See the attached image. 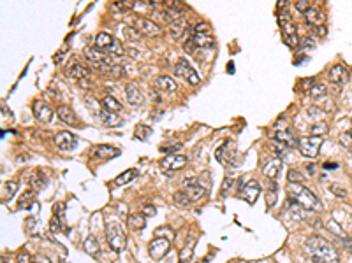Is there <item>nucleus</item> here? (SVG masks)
<instances>
[{"mask_svg":"<svg viewBox=\"0 0 352 263\" xmlns=\"http://www.w3.org/2000/svg\"><path fill=\"white\" fill-rule=\"evenodd\" d=\"M326 228H328L329 231H331L333 235L340 237V239H347V235H345V231L342 230V227L336 221H333V219H329L328 223H326Z\"/></svg>","mask_w":352,"mask_h":263,"instance_id":"nucleus-36","label":"nucleus"},{"mask_svg":"<svg viewBox=\"0 0 352 263\" xmlns=\"http://www.w3.org/2000/svg\"><path fill=\"white\" fill-rule=\"evenodd\" d=\"M143 214L145 216H155L157 214V209H155L154 205H145V207H143Z\"/></svg>","mask_w":352,"mask_h":263,"instance_id":"nucleus-52","label":"nucleus"},{"mask_svg":"<svg viewBox=\"0 0 352 263\" xmlns=\"http://www.w3.org/2000/svg\"><path fill=\"white\" fill-rule=\"evenodd\" d=\"M106 239H108V244L113 251H121L127 244V237L125 231H123V227L118 221H108L106 225Z\"/></svg>","mask_w":352,"mask_h":263,"instance_id":"nucleus-3","label":"nucleus"},{"mask_svg":"<svg viewBox=\"0 0 352 263\" xmlns=\"http://www.w3.org/2000/svg\"><path fill=\"white\" fill-rule=\"evenodd\" d=\"M44 183H46L44 177H42V175L37 172V179H36V177L32 179V186L36 188V190H40V188H44Z\"/></svg>","mask_w":352,"mask_h":263,"instance_id":"nucleus-47","label":"nucleus"},{"mask_svg":"<svg viewBox=\"0 0 352 263\" xmlns=\"http://www.w3.org/2000/svg\"><path fill=\"white\" fill-rule=\"evenodd\" d=\"M275 139L289 149H292L294 146H298V139H296V137L292 135L289 130H276L275 132Z\"/></svg>","mask_w":352,"mask_h":263,"instance_id":"nucleus-21","label":"nucleus"},{"mask_svg":"<svg viewBox=\"0 0 352 263\" xmlns=\"http://www.w3.org/2000/svg\"><path fill=\"white\" fill-rule=\"evenodd\" d=\"M282 33H283V40H285V44H287L291 49H296L301 44L300 37H298V33H296V27L292 23H285V25H283V27H282Z\"/></svg>","mask_w":352,"mask_h":263,"instance_id":"nucleus-18","label":"nucleus"},{"mask_svg":"<svg viewBox=\"0 0 352 263\" xmlns=\"http://www.w3.org/2000/svg\"><path fill=\"white\" fill-rule=\"evenodd\" d=\"M329 79H331V83H335V84H344V83H347V79H349V70H347V67H344L342 64L333 65V67L329 68Z\"/></svg>","mask_w":352,"mask_h":263,"instance_id":"nucleus-19","label":"nucleus"},{"mask_svg":"<svg viewBox=\"0 0 352 263\" xmlns=\"http://www.w3.org/2000/svg\"><path fill=\"white\" fill-rule=\"evenodd\" d=\"M138 175V168H129V170H123L120 175H118L117 179L113 181L115 186H125V184H129L130 181L134 179Z\"/></svg>","mask_w":352,"mask_h":263,"instance_id":"nucleus-29","label":"nucleus"},{"mask_svg":"<svg viewBox=\"0 0 352 263\" xmlns=\"http://www.w3.org/2000/svg\"><path fill=\"white\" fill-rule=\"evenodd\" d=\"M294 7H296V11H300V12H308L310 9H312V4L308 2V0H296L294 2Z\"/></svg>","mask_w":352,"mask_h":263,"instance_id":"nucleus-41","label":"nucleus"},{"mask_svg":"<svg viewBox=\"0 0 352 263\" xmlns=\"http://www.w3.org/2000/svg\"><path fill=\"white\" fill-rule=\"evenodd\" d=\"M83 247H85V251L88 253V255H97L99 253V242H97V239L92 235L83 242Z\"/></svg>","mask_w":352,"mask_h":263,"instance_id":"nucleus-35","label":"nucleus"},{"mask_svg":"<svg viewBox=\"0 0 352 263\" xmlns=\"http://www.w3.org/2000/svg\"><path fill=\"white\" fill-rule=\"evenodd\" d=\"M60 227H62V225H60V219H58V216H53L51 221H49V230L55 231V233H57V231H60V230H62Z\"/></svg>","mask_w":352,"mask_h":263,"instance_id":"nucleus-44","label":"nucleus"},{"mask_svg":"<svg viewBox=\"0 0 352 263\" xmlns=\"http://www.w3.org/2000/svg\"><path fill=\"white\" fill-rule=\"evenodd\" d=\"M189 164V158L185 155H176V153H169L162 158L160 162V168L167 174L171 172H176V170H182L185 165Z\"/></svg>","mask_w":352,"mask_h":263,"instance_id":"nucleus-7","label":"nucleus"},{"mask_svg":"<svg viewBox=\"0 0 352 263\" xmlns=\"http://www.w3.org/2000/svg\"><path fill=\"white\" fill-rule=\"evenodd\" d=\"M324 14L320 11H317L315 7H312L308 12H305V21H307L308 25H312L313 28L315 27H322V23H324Z\"/></svg>","mask_w":352,"mask_h":263,"instance_id":"nucleus-24","label":"nucleus"},{"mask_svg":"<svg viewBox=\"0 0 352 263\" xmlns=\"http://www.w3.org/2000/svg\"><path fill=\"white\" fill-rule=\"evenodd\" d=\"M125 97L132 107H141V105L145 104V97H143V93L139 92V88L134 83L125 84Z\"/></svg>","mask_w":352,"mask_h":263,"instance_id":"nucleus-16","label":"nucleus"},{"mask_svg":"<svg viewBox=\"0 0 352 263\" xmlns=\"http://www.w3.org/2000/svg\"><path fill=\"white\" fill-rule=\"evenodd\" d=\"M173 202L176 203V205L187 207V205H191V203H192V200H191V197L185 193V190H182V192H176L173 195Z\"/></svg>","mask_w":352,"mask_h":263,"instance_id":"nucleus-33","label":"nucleus"},{"mask_svg":"<svg viewBox=\"0 0 352 263\" xmlns=\"http://www.w3.org/2000/svg\"><path fill=\"white\" fill-rule=\"evenodd\" d=\"M101 105H102V109H106V111H110V112H115V114L121 112V109H123L120 102L111 95H106L104 99L101 100Z\"/></svg>","mask_w":352,"mask_h":263,"instance_id":"nucleus-27","label":"nucleus"},{"mask_svg":"<svg viewBox=\"0 0 352 263\" xmlns=\"http://www.w3.org/2000/svg\"><path fill=\"white\" fill-rule=\"evenodd\" d=\"M313 168H315V165H308V167H307V170H308V174H310V175H313V172H315Z\"/></svg>","mask_w":352,"mask_h":263,"instance_id":"nucleus-60","label":"nucleus"},{"mask_svg":"<svg viewBox=\"0 0 352 263\" xmlns=\"http://www.w3.org/2000/svg\"><path fill=\"white\" fill-rule=\"evenodd\" d=\"M326 132H328V123H326V121H319V123L312 125V128H310V133H312V135H317V137L324 135Z\"/></svg>","mask_w":352,"mask_h":263,"instance_id":"nucleus-38","label":"nucleus"},{"mask_svg":"<svg viewBox=\"0 0 352 263\" xmlns=\"http://www.w3.org/2000/svg\"><path fill=\"white\" fill-rule=\"evenodd\" d=\"M34 263H51V262H49V258H46V256L36 255L34 256Z\"/></svg>","mask_w":352,"mask_h":263,"instance_id":"nucleus-54","label":"nucleus"},{"mask_svg":"<svg viewBox=\"0 0 352 263\" xmlns=\"http://www.w3.org/2000/svg\"><path fill=\"white\" fill-rule=\"evenodd\" d=\"M155 233H157V237H164V239H167V240H171L174 237V231L171 230V228H167V227H162V228H157V231H155Z\"/></svg>","mask_w":352,"mask_h":263,"instance_id":"nucleus-42","label":"nucleus"},{"mask_svg":"<svg viewBox=\"0 0 352 263\" xmlns=\"http://www.w3.org/2000/svg\"><path fill=\"white\" fill-rule=\"evenodd\" d=\"M324 168H338V164H324Z\"/></svg>","mask_w":352,"mask_h":263,"instance_id":"nucleus-59","label":"nucleus"},{"mask_svg":"<svg viewBox=\"0 0 352 263\" xmlns=\"http://www.w3.org/2000/svg\"><path fill=\"white\" fill-rule=\"evenodd\" d=\"M120 155V149L113 148V146H93L90 149V158L95 160H108V158H115V156Z\"/></svg>","mask_w":352,"mask_h":263,"instance_id":"nucleus-15","label":"nucleus"},{"mask_svg":"<svg viewBox=\"0 0 352 263\" xmlns=\"http://www.w3.org/2000/svg\"><path fill=\"white\" fill-rule=\"evenodd\" d=\"M53 144H55L60 151L69 153V151H73V149H76L78 139L71 133V132L62 130V132H58V133H55V137H53Z\"/></svg>","mask_w":352,"mask_h":263,"instance_id":"nucleus-9","label":"nucleus"},{"mask_svg":"<svg viewBox=\"0 0 352 263\" xmlns=\"http://www.w3.org/2000/svg\"><path fill=\"white\" fill-rule=\"evenodd\" d=\"M235 156H236V146L231 140H226V142L215 151V158L224 165H235V162H233Z\"/></svg>","mask_w":352,"mask_h":263,"instance_id":"nucleus-11","label":"nucleus"},{"mask_svg":"<svg viewBox=\"0 0 352 263\" xmlns=\"http://www.w3.org/2000/svg\"><path fill=\"white\" fill-rule=\"evenodd\" d=\"M65 72H67V76L74 77L76 81H83V79H88L92 76V72H90L88 67H85L83 64H79L78 60H69L67 67H65Z\"/></svg>","mask_w":352,"mask_h":263,"instance_id":"nucleus-14","label":"nucleus"},{"mask_svg":"<svg viewBox=\"0 0 352 263\" xmlns=\"http://www.w3.org/2000/svg\"><path fill=\"white\" fill-rule=\"evenodd\" d=\"M287 179H289V183H300V181H303V175L296 170H289Z\"/></svg>","mask_w":352,"mask_h":263,"instance_id":"nucleus-45","label":"nucleus"},{"mask_svg":"<svg viewBox=\"0 0 352 263\" xmlns=\"http://www.w3.org/2000/svg\"><path fill=\"white\" fill-rule=\"evenodd\" d=\"M191 37H192V40H194L196 48H201V49L213 48L215 40H213V37H211V35H196V33H192Z\"/></svg>","mask_w":352,"mask_h":263,"instance_id":"nucleus-31","label":"nucleus"},{"mask_svg":"<svg viewBox=\"0 0 352 263\" xmlns=\"http://www.w3.org/2000/svg\"><path fill=\"white\" fill-rule=\"evenodd\" d=\"M18 263H34V258L30 255H27V253H20V255L16 256Z\"/></svg>","mask_w":352,"mask_h":263,"instance_id":"nucleus-49","label":"nucleus"},{"mask_svg":"<svg viewBox=\"0 0 352 263\" xmlns=\"http://www.w3.org/2000/svg\"><path fill=\"white\" fill-rule=\"evenodd\" d=\"M32 111H34V116H36V120H39L40 123H49V121L53 120V109L46 100L42 99L36 100L32 104Z\"/></svg>","mask_w":352,"mask_h":263,"instance_id":"nucleus-10","label":"nucleus"},{"mask_svg":"<svg viewBox=\"0 0 352 263\" xmlns=\"http://www.w3.org/2000/svg\"><path fill=\"white\" fill-rule=\"evenodd\" d=\"M174 72H176V76L178 77H183L187 83H191L192 86H197L201 83V77L197 76V72L191 67V64L187 62V58H180L176 60L174 64Z\"/></svg>","mask_w":352,"mask_h":263,"instance_id":"nucleus-6","label":"nucleus"},{"mask_svg":"<svg viewBox=\"0 0 352 263\" xmlns=\"http://www.w3.org/2000/svg\"><path fill=\"white\" fill-rule=\"evenodd\" d=\"M349 137H351V140H352V130H351V132H349Z\"/></svg>","mask_w":352,"mask_h":263,"instance_id":"nucleus-61","label":"nucleus"},{"mask_svg":"<svg viewBox=\"0 0 352 263\" xmlns=\"http://www.w3.org/2000/svg\"><path fill=\"white\" fill-rule=\"evenodd\" d=\"M132 27L138 30L141 35H148V37H157L162 33L160 27L155 23L154 20L150 18H145V16H134L132 20Z\"/></svg>","mask_w":352,"mask_h":263,"instance_id":"nucleus-5","label":"nucleus"},{"mask_svg":"<svg viewBox=\"0 0 352 263\" xmlns=\"http://www.w3.org/2000/svg\"><path fill=\"white\" fill-rule=\"evenodd\" d=\"M67 49H69V48H67V46H65V48L62 49L60 53H65V51H67ZM55 62H57V64H60V55H58V53H57V55H55Z\"/></svg>","mask_w":352,"mask_h":263,"instance_id":"nucleus-58","label":"nucleus"},{"mask_svg":"<svg viewBox=\"0 0 352 263\" xmlns=\"http://www.w3.org/2000/svg\"><path fill=\"white\" fill-rule=\"evenodd\" d=\"M266 197H268V207H272V205H273V202H276V193L270 192Z\"/></svg>","mask_w":352,"mask_h":263,"instance_id":"nucleus-55","label":"nucleus"},{"mask_svg":"<svg viewBox=\"0 0 352 263\" xmlns=\"http://www.w3.org/2000/svg\"><path fill=\"white\" fill-rule=\"evenodd\" d=\"M115 44V37L108 32H99L97 37H95V48L101 49V51H108Z\"/></svg>","mask_w":352,"mask_h":263,"instance_id":"nucleus-23","label":"nucleus"},{"mask_svg":"<svg viewBox=\"0 0 352 263\" xmlns=\"http://www.w3.org/2000/svg\"><path fill=\"white\" fill-rule=\"evenodd\" d=\"M185 28H187V21L182 18V20H176L171 25H167V32H169V35L173 37V39L178 40L180 37L183 35V32H185Z\"/></svg>","mask_w":352,"mask_h":263,"instance_id":"nucleus-26","label":"nucleus"},{"mask_svg":"<svg viewBox=\"0 0 352 263\" xmlns=\"http://www.w3.org/2000/svg\"><path fill=\"white\" fill-rule=\"evenodd\" d=\"M313 32H315V35H319V37H326V33H328V32H326V27H324V25H322V27H315V30H313Z\"/></svg>","mask_w":352,"mask_h":263,"instance_id":"nucleus-56","label":"nucleus"},{"mask_svg":"<svg viewBox=\"0 0 352 263\" xmlns=\"http://www.w3.org/2000/svg\"><path fill=\"white\" fill-rule=\"evenodd\" d=\"M127 223H129V227L132 228L134 231H139L146 227V218H145V214L132 212V214L129 216V219H127Z\"/></svg>","mask_w":352,"mask_h":263,"instance_id":"nucleus-28","label":"nucleus"},{"mask_svg":"<svg viewBox=\"0 0 352 263\" xmlns=\"http://www.w3.org/2000/svg\"><path fill=\"white\" fill-rule=\"evenodd\" d=\"M199 263H204V262H199Z\"/></svg>","mask_w":352,"mask_h":263,"instance_id":"nucleus-62","label":"nucleus"},{"mask_svg":"<svg viewBox=\"0 0 352 263\" xmlns=\"http://www.w3.org/2000/svg\"><path fill=\"white\" fill-rule=\"evenodd\" d=\"M320 146H322V137H317V135H308L298 140L300 153L303 156H307V158H315V156L319 155Z\"/></svg>","mask_w":352,"mask_h":263,"instance_id":"nucleus-4","label":"nucleus"},{"mask_svg":"<svg viewBox=\"0 0 352 263\" xmlns=\"http://www.w3.org/2000/svg\"><path fill=\"white\" fill-rule=\"evenodd\" d=\"M97 114H99V118H101L102 123H104L106 127L117 128V127H121V125H123V120H121L118 114H115V112H110V111H106V109H101Z\"/></svg>","mask_w":352,"mask_h":263,"instance_id":"nucleus-20","label":"nucleus"},{"mask_svg":"<svg viewBox=\"0 0 352 263\" xmlns=\"http://www.w3.org/2000/svg\"><path fill=\"white\" fill-rule=\"evenodd\" d=\"M150 133H152L150 127H146V125H138L136 130H134V137L138 140H146L150 137Z\"/></svg>","mask_w":352,"mask_h":263,"instance_id":"nucleus-37","label":"nucleus"},{"mask_svg":"<svg viewBox=\"0 0 352 263\" xmlns=\"http://www.w3.org/2000/svg\"><path fill=\"white\" fill-rule=\"evenodd\" d=\"M83 55L86 56V60H88L93 67H97V65H113L115 64L111 55H108L106 51H101V49H97L95 46H86V48L83 49Z\"/></svg>","mask_w":352,"mask_h":263,"instance_id":"nucleus-8","label":"nucleus"},{"mask_svg":"<svg viewBox=\"0 0 352 263\" xmlns=\"http://www.w3.org/2000/svg\"><path fill=\"white\" fill-rule=\"evenodd\" d=\"M313 84H315V83H313V77H307V79L301 81V88H303V90H308V92L312 90Z\"/></svg>","mask_w":352,"mask_h":263,"instance_id":"nucleus-50","label":"nucleus"},{"mask_svg":"<svg viewBox=\"0 0 352 263\" xmlns=\"http://www.w3.org/2000/svg\"><path fill=\"white\" fill-rule=\"evenodd\" d=\"M57 114H58V118H60V121H64V123L69 125V127H78V125L81 123L78 114L69 107V105H58Z\"/></svg>","mask_w":352,"mask_h":263,"instance_id":"nucleus-17","label":"nucleus"},{"mask_svg":"<svg viewBox=\"0 0 352 263\" xmlns=\"http://www.w3.org/2000/svg\"><path fill=\"white\" fill-rule=\"evenodd\" d=\"M235 184H236V179H233V177H229V175H227L226 179H224V183H222V188H220L224 195H226V193H229V190H233V188H235Z\"/></svg>","mask_w":352,"mask_h":263,"instance_id":"nucleus-43","label":"nucleus"},{"mask_svg":"<svg viewBox=\"0 0 352 263\" xmlns=\"http://www.w3.org/2000/svg\"><path fill=\"white\" fill-rule=\"evenodd\" d=\"M125 33H127V37H129V39H136V40L141 39V37H143L141 33H139L134 27H127V28H125Z\"/></svg>","mask_w":352,"mask_h":263,"instance_id":"nucleus-46","label":"nucleus"},{"mask_svg":"<svg viewBox=\"0 0 352 263\" xmlns=\"http://www.w3.org/2000/svg\"><path fill=\"white\" fill-rule=\"evenodd\" d=\"M183 49H185L187 53H191V55L196 51V49H197V48H196L194 40H192V37H189V39L185 40V44H183Z\"/></svg>","mask_w":352,"mask_h":263,"instance_id":"nucleus-48","label":"nucleus"},{"mask_svg":"<svg viewBox=\"0 0 352 263\" xmlns=\"http://www.w3.org/2000/svg\"><path fill=\"white\" fill-rule=\"evenodd\" d=\"M171 242L164 237H155L154 240H150L148 244V251H150V256L154 260H160L162 256H166L167 251H169Z\"/></svg>","mask_w":352,"mask_h":263,"instance_id":"nucleus-13","label":"nucleus"},{"mask_svg":"<svg viewBox=\"0 0 352 263\" xmlns=\"http://www.w3.org/2000/svg\"><path fill=\"white\" fill-rule=\"evenodd\" d=\"M18 190V184L14 183V181H9V183H5V193H4V198L5 200H11V197L16 193Z\"/></svg>","mask_w":352,"mask_h":263,"instance_id":"nucleus-40","label":"nucleus"},{"mask_svg":"<svg viewBox=\"0 0 352 263\" xmlns=\"http://www.w3.org/2000/svg\"><path fill=\"white\" fill-rule=\"evenodd\" d=\"M155 86H157L158 90H162V92H174V90L178 88V84L169 76H158L157 79H155Z\"/></svg>","mask_w":352,"mask_h":263,"instance_id":"nucleus-25","label":"nucleus"},{"mask_svg":"<svg viewBox=\"0 0 352 263\" xmlns=\"http://www.w3.org/2000/svg\"><path fill=\"white\" fill-rule=\"evenodd\" d=\"M238 193L245 202H248L252 205V203H255V200H257V197L261 193V184L257 181H248V183L239 186Z\"/></svg>","mask_w":352,"mask_h":263,"instance_id":"nucleus-12","label":"nucleus"},{"mask_svg":"<svg viewBox=\"0 0 352 263\" xmlns=\"http://www.w3.org/2000/svg\"><path fill=\"white\" fill-rule=\"evenodd\" d=\"M308 249L310 253L313 255V258L317 262H322V263H338V251L335 249L329 240L322 239V237H310L308 239Z\"/></svg>","mask_w":352,"mask_h":263,"instance_id":"nucleus-2","label":"nucleus"},{"mask_svg":"<svg viewBox=\"0 0 352 263\" xmlns=\"http://www.w3.org/2000/svg\"><path fill=\"white\" fill-rule=\"evenodd\" d=\"M183 190H185L187 195L191 197L192 202H197V200L206 197V190H204L202 186H199V184H192V186H187V188H183Z\"/></svg>","mask_w":352,"mask_h":263,"instance_id":"nucleus-30","label":"nucleus"},{"mask_svg":"<svg viewBox=\"0 0 352 263\" xmlns=\"http://www.w3.org/2000/svg\"><path fill=\"white\" fill-rule=\"evenodd\" d=\"M329 192L335 193V195H338V197H345V195H347V192H345V190H342V188H338L336 184H331V186H329Z\"/></svg>","mask_w":352,"mask_h":263,"instance_id":"nucleus-51","label":"nucleus"},{"mask_svg":"<svg viewBox=\"0 0 352 263\" xmlns=\"http://www.w3.org/2000/svg\"><path fill=\"white\" fill-rule=\"evenodd\" d=\"M280 167H282V162H280V158H270L266 164H264L263 174L266 175V177H270V179H275L276 175H278Z\"/></svg>","mask_w":352,"mask_h":263,"instance_id":"nucleus-22","label":"nucleus"},{"mask_svg":"<svg viewBox=\"0 0 352 263\" xmlns=\"http://www.w3.org/2000/svg\"><path fill=\"white\" fill-rule=\"evenodd\" d=\"M328 95V86L322 83H315L310 90V97L312 99H322V97Z\"/></svg>","mask_w":352,"mask_h":263,"instance_id":"nucleus-34","label":"nucleus"},{"mask_svg":"<svg viewBox=\"0 0 352 263\" xmlns=\"http://www.w3.org/2000/svg\"><path fill=\"white\" fill-rule=\"evenodd\" d=\"M287 195L291 200H294L300 207L307 209V211H317L320 207L319 198L315 197V193L310 192L307 186H303L301 183H289L287 184Z\"/></svg>","mask_w":352,"mask_h":263,"instance_id":"nucleus-1","label":"nucleus"},{"mask_svg":"<svg viewBox=\"0 0 352 263\" xmlns=\"http://www.w3.org/2000/svg\"><path fill=\"white\" fill-rule=\"evenodd\" d=\"M315 46V40L310 39V37H305L303 40H301V48H313Z\"/></svg>","mask_w":352,"mask_h":263,"instance_id":"nucleus-53","label":"nucleus"},{"mask_svg":"<svg viewBox=\"0 0 352 263\" xmlns=\"http://www.w3.org/2000/svg\"><path fill=\"white\" fill-rule=\"evenodd\" d=\"M342 240H344V246L352 253V239H349V237H347V239H342Z\"/></svg>","mask_w":352,"mask_h":263,"instance_id":"nucleus-57","label":"nucleus"},{"mask_svg":"<svg viewBox=\"0 0 352 263\" xmlns=\"http://www.w3.org/2000/svg\"><path fill=\"white\" fill-rule=\"evenodd\" d=\"M192 33H196V35H211V28L208 23H199L194 27V32Z\"/></svg>","mask_w":352,"mask_h":263,"instance_id":"nucleus-39","label":"nucleus"},{"mask_svg":"<svg viewBox=\"0 0 352 263\" xmlns=\"http://www.w3.org/2000/svg\"><path fill=\"white\" fill-rule=\"evenodd\" d=\"M34 197H36V193H34V190H27V192L21 195V198L18 200V207L20 209H32L34 205Z\"/></svg>","mask_w":352,"mask_h":263,"instance_id":"nucleus-32","label":"nucleus"}]
</instances>
